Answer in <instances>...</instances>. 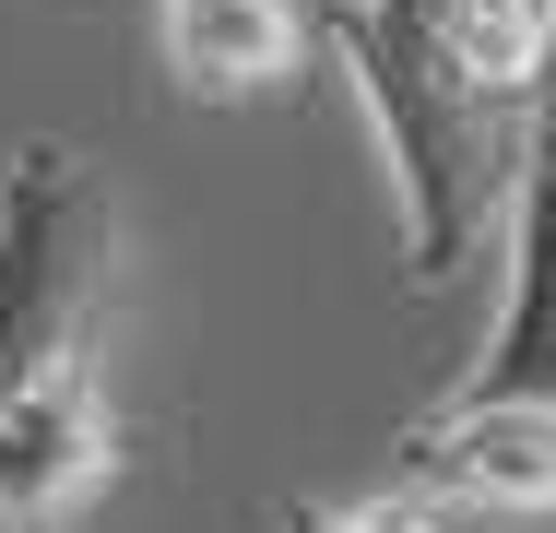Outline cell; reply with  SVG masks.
I'll list each match as a JSON object with an SVG mask.
<instances>
[{"label":"cell","mask_w":556,"mask_h":533,"mask_svg":"<svg viewBox=\"0 0 556 533\" xmlns=\"http://www.w3.org/2000/svg\"><path fill=\"white\" fill-rule=\"evenodd\" d=\"M273 533H462L439 498H415V486H367V498H320V510H285Z\"/></svg>","instance_id":"obj_5"},{"label":"cell","mask_w":556,"mask_h":533,"mask_svg":"<svg viewBox=\"0 0 556 533\" xmlns=\"http://www.w3.org/2000/svg\"><path fill=\"white\" fill-rule=\"evenodd\" d=\"M108 261H118V225L96 166L72 142H12L0 154V404L60 344H96Z\"/></svg>","instance_id":"obj_2"},{"label":"cell","mask_w":556,"mask_h":533,"mask_svg":"<svg viewBox=\"0 0 556 533\" xmlns=\"http://www.w3.org/2000/svg\"><path fill=\"white\" fill-rule=\"evenodd\" d=\"M332 60L367 96L403 202V273L450 285L521 213L556 96V0H332Z\"/></svg>","instance_id":"obj_1"},{"label":"cell","mask_w":556,"mask_h":533,"mask_svg":"<svg viewBox=\"0 0 556 533\" xmlns=\"http://www.w3.org/2000/svg\"><path fill=\"white\" fill-rule=\"evenodd\" d=\"M154 48L178 72V96L249 107L285 96L308 72V48H332V0H154Z\"/></svg>","instance_id":"obj_4"},{"label":"cell","mask_w":556,"mask_h":533,"mask_svg":"<svg viewBox=\"0 0 556 533\" xmlns=\"http://www.w3.org/2000/svg\"><path fill=\"white\" fill-rule=\"evenodd\" d=\"M391 486H415V498H439V510L545 522L556 510V404L545 392H485V380H462L439 416H415L391 438Z\"/></svg>","instance_id":"obj_3"}]
</instances>
